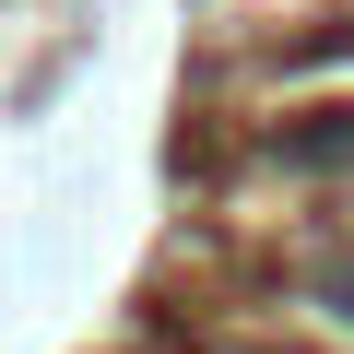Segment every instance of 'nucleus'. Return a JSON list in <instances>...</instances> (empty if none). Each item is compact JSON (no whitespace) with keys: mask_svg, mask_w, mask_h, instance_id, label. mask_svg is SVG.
<instances>
[{"mask_svg":"<svg viewBox=\"0 0 354 354\" xmlns=\"http://www.w3.org/2000/svg\"><path fill=\"white\" fill-rule=\"evenodd\" d=\"M307 307H330V319L354 330V248H342V260H307Z\"/></svg>","mask_w":354,"mask_h":354,"instance_id":"2","label":"nucleus"},{"mask_svg":"<svg viewBox=\"0 0 354 354\" xmlns=\"http://www.w3.org/2000/svg\"><path fill=\"white\" fill-rule=\"evenodd\" d=\"M272 165H295V177L354 165V106H330V118H283V130H272Z\"/></svg>","mask_w":354,"mask_h":354,"instance_id":"1","label":"nucleus"}]
</instances>
